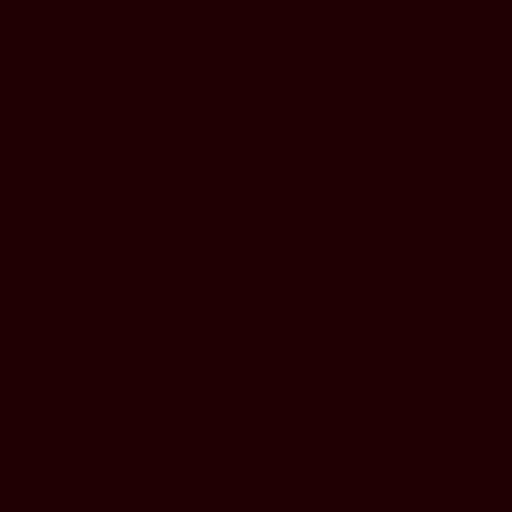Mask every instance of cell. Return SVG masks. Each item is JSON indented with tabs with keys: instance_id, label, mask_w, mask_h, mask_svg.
I'll use <instances>...</instances> for the list:
<instances>
[]
</instances>
